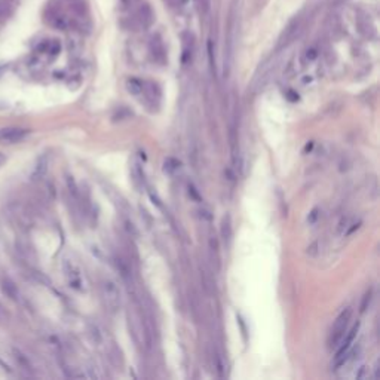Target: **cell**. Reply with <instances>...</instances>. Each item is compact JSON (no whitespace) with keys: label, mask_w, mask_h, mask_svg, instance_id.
<instances>
[{"label":"cell","mask_w":380,"mask_h":380,"mask_svg":"<svg viewBox=\"0 0 380 380\" xmlns=\"http://www.w3.org/2000/svg\"><path fill=\"white\" fill-rule=\"evenodd\" d=\"M6 161H8V158H6V155H5V153H2V152H0V167H2V165H3V164H5V162H6Z\"/></svg>","instance_id":"ffe728a7"},{"label":"cell","mask_w":380,"mask_h":380,"mask_svg":"<svg viewBox=\"0 0 380 380\" xmlns=\"http://www.w3.org/2000/svg\"><path fill=\"white\" fill-rule=\"evenodd\" d=\"M127 88L128 91H129L131 94H134V95H141V94L144 92V84H143L141 81L135 79V78H132V79L128 81Z\"/></svg>","instance_id":"7c38bea8"},{"label":"cell","mask_w":380,"mask_h":380,"mask_svg":"<svg viewBox=\"0 0 380 380\" xmlns=\"http://www.w3.org/2000/svg\"><path fill=\"white\" fill-rule=\"evenodd\" d=\"M178 165H180V162H177V161H174V159H168V161L165 162V171L171 172L172 169H177Z\"/></svg>","instance_id":"9a60e30c"},{"label":"cell","mask_w":380,"mask_h":380,"mask_svg":"<svg viewBox=\"0 0 380 380\" xmlns=\"http://www.w3.org/2000/svg\"><path fill=\"white\" fill-rule=\"evenodd\" d=\"M316 57H318V51H316L315 48H309V49L306 51V60H307V61H313Z\"/></svg>","instance_id":"5bb4252c"},{"label":"cell","mask_w":380,"mask_h":380,"mask_svg":"<svg viewBox=\"0 0 380 380\" xmlns=\"http://www.w3.org/2000/svg\"><path fill=\"white\" fill-rule=\"evenodd\" d=\"M266 2H267V0H255V6H257V8H263Z\"/></svg>","instance_id":"44dd1931"},{"label":"cell","mask_w":380,"mask_h":380,"mask_svg":"<svg viewBox=\"0 0 380 380\" xmlns=\"http://www.w3.org/2000/svg\"><path fill=\"white\" fill-rule=\"evenodd\" d=\"M11 14V8H9V3L6 0H0V21L6 20Z\"/></svg>","instance_id":"4fadbf2b"},{"label":"cell","mask_w":380,"mask_h":380,"mask_svg":"<svg viewBox=\"0 0 380 380\" xmlns=\"http://www.w3.org/2000/svg\"><path fill=\"white\" fill-rule=\"evenodd\" d=\"M2 290H3V293L6 294V296L9 297V298H12V300H17L18 298V288H17V285L9 279V278H3L2 279Z\"/></svg>","instance_id":"30bf717a"},{"label":"cell","mask_w":380,"mask_h":380,"mask_svg":"<svg viewBox=\"0 0 380 380\" xmlns=\"http://www.w3.org/2000/svg\"><path fill=\"white\" fill-rule=\"evenodd\" d=\"M189 193H192V195H193V198H195V199H198V201H201V196H199V195H198V193H196V189H195V187H193V186H189Z\"/></svg>","instance_id":"d6986e66"},{"label":"cell","mask_w":380,"mask_h":380,"mask_svg":"<svg viewBox=\"0 0 380 380\" xmlns=\"http://www.w3.org/2000/svg\"><path fill=\"white\" fill-rule=\"evenodd\" d=\"M298 32H300V20H293V21H290L288 23V26L284 29V32L281 33V36H279V41H278V49H284V48H287L290 43L293 42L294 39L297 38V35H298Z\"/></svg>","instance_id":"5b68a950"},{"label":"cell","mask_w":380,"mask_h":380,"mask_svg":"<svg viewBox=\"0 0 380 380\" xmlns=\"http://www.w3.org/2000/svg\"><path fill=\"white\" fill-rule=\"evenodd\" d=\"M30 135V129L20 127L0 128V143L2 144H15L24 141Z\"/></svg>","instance_id":"3957f363"},{"label":"cell","mask_w":380,"mask_h":380,"mask_svg":"<svg viewBox=\"0 0 380 380\" xmlns=\"http://www.w3.org/2000/svg\"><path fill=\"white\" fill-rule=\"evenodd\" d=\"M125 227H127V230L131 233V235H134V236H137L138 235V232H137V229L134 227V224L129 221V220H125Z\"/></svg>","instance_id":"e0dca14e"},{"label":"cell","mask_w":380,"mask_h":380,"mask_svg":"<svg viewBox=\"0 0 380 380\" xmlns=\"http://www.w3.org/2000/svg\"><path fill=\"white\" fill-rule=\"evenodd\" d=\"M307 254H309V255H316V254H318V242H313V244L307 248Z\"/></svg>","instance_id":"ac0fdd59"},{"label":"cell","mask_w":380,"mask_h":380,"mask_svg":"<svg viewBox=\"0 0 380 380\" xmlns=\"http://www.w3.org/2000/svg\"><path fill=\"white\" fill-rule=\"evenodd\" d=\"M45 17H46V21L49 23V26H52L58 30H64L67 27V18L57 8H48Z\"/></svg>","instance_id":"8992f818"},{"label":"cell","mask_w":380,"mask_h":380,"mask_svg":"<svg viewBox=\"0 0 380 380\" xmlns=\"http://www.w3.org/2000/svg\"><path fill=\"white\" fill-rule=\"evenodd\" d=\"M100 293H101V300L104 306L110 312H118L122 304V296H121V288L113 279H103L100 284Z\"/></svg>","instance_id":"6da1fadb"},{"label":"cell","mask_w":380,"mask_h":380,"mask_svg":"<svg viewBox=\"0 0 380 380\" xmlns=\"http://www.w3.org/2000/svg\"><path fill=\"white\" fill-rule=\"evenodd\" d=\"M63 267H64V275L67 278L69 285L75 290H82L84 288L82 287L84 285V278H82V272H81L79 266L72 260H64Z\"/></svg>","instance_id":"277c9868"},{"label":"cell","mask_w":380,"mask_h":380,"mask_svg":"<svg viewBox=\"0 0 380 380\" xmlns=\"http://www.w3.org/2000/svg\"><path fill=\"white\" fill-rule=\"evenodd\" d=\"M370 300H371V290L364 296V300H362V304H361V312H364L367 309V306L370 304Z\"/></svg>","instance_id":"2e32d148"},{"label":"cell","mask_w":380,"mask_h":380,"mask_svg":"<svg viewBox=\"0 0 380 380\" xmlns=\"http://www.w3.org/2000/svg\"><path fill=\"white\" fill-rule=\"evenodd\" d=\"M316 212H318V211H316V210L312 212V215H310V221H313V220L316 218Z\"/></svg>","instance_id":"7402d4cb"},{"label":"cell","mask_w":380,"mask_h":380,"mask_svg":"<svg viewBox=\"0 0 380 380\" xmlns=\"http://www.w3.org/2000/svg\"><path fill=\"white\" fill-rule=\"evenodd\" d=\"M137 17H138L140 24H141L144 29H149V27L153 24V18H155V15H153L152 8H150L147 3H144V5H141V6H140V9H138V12H137Z\"/></svg>","instance_id":"ba28073f"},{"label":"cell","mask_w":380,"mask_h":380,"mask_svg":"<svg viewBox=\"0 0 380 380\" xmlns=\"http://www.w3.org/2000/svg\"><path fill=\"white\" fill-rule=\"evenodd\" d=\"M6 2H11V0H6Z\"/></svg>","instance_id":"603a6c76"},{"label":"cell","mask_w":380,"mask_h":380,"mask_svg":"<svg viewBox=\"0 0 380 380\" xmlns=\"http://www.w3.org/2000/svg\"><path fill=\"white\" fill-rule=\"evenodd\" d=\"M150 52H152V57L155 61L164 64L165 60H167V54H165V48H164V43L161 41L159 36H155L152 38L150 41Z\"/></svg>","instance_id":"52a82bcc"},{"label":"cell","mask_w":380,"mask_h":380,"mask_svg":"<svg viewBox=\"0 0 380 380\" xmlns=\"http://www.w3.org/2000/svg\"><path fill=\"white\" fill-rule=\"evenodd\" d=\"M221 236H223V241L224 242H230L232 239V223H230V217L226 215L223 218V223H221Z\"/></svg>","instance_id":"8fae6325"},{"label":"cell","mask_w":380,"mask_h":380,"mask_svg":"<svg viewBox=\"0 0 380 380\" xmlns=\"http://www.w3.org/2000/svg\"><path fill=\"white\" fill-rule=\"evenodd\" d=\"M46 171H48V156L46 155H43L41 156L39 159H38V162H36V167L33 169V172H32V180H41L45 177V174H46Z\"/></svg>","instance_id":"9c48e42d"},{"label":"cell","mask_w":380,"mask_h":380,"mask_svg":"<svg viewBox=\"0 0 380 380\" xmlns=\"http://www.w3.org/2000/svg\"><path fill=\"white\" fill-rule=\"evenodd\" d=\"M350 316H352V310L347 307V309H344V310L338 315L337 319L334 321L333 328H331V333H330V336H328V347H330V349H337L340 341L346 336L347 328H349V322H350Z\"/></svg>","instance_id":"7a4b0ae2"}]
</instances>
